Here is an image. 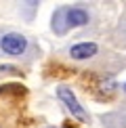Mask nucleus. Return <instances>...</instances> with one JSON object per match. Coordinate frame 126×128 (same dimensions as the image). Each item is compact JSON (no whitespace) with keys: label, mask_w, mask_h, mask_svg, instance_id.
<instances>
[{"label":"nucleus","mask_w":126,"mask_h":128,"mask_svg":"<svg viewBox=\"0 0 126 128\" xmlns=\"http://www.w3.org/2000/svg\"><path fill=\"white\" fill-rule=\"evenodd\" d=\"M57 97H59V99H61V103L72 111L74 118H78L80 122H86V120H88V114L84 111L82 105L78 103V99H76V94L72 92V88H67V86H59V88H57Z\"/></svg>","instance_id":"1"},{"label":"nucleus","mask_w":126,"mask_h":128,"mask_svg":"<svg viewBox=\"0 0 126 128\" xmlns=\"http://www.w3.org/2000/svg\"><path fill=\"white\" fill-rule=\"evenodd\" d=\"M0 48L6 55H23L25 48H28V38L23 34H17V32L4 34L0 38Z\"/></svg>","instance_id":"2"},{"label":"nucleus","mask_w":126,"mask_h":128,"mask_svg":"<svg viewBox=\"0 0 126 128\" xmlns=\"http://www.w3.org/2000/svg\"><path fill=\"white\" fill-rule=\"evenodd\" d=\"M65 23L67 28H80L88 23V13L78 6H65Z\"/></svg>","instance_id":"3"},{"label":"nucleus","mask_w":126,"mask_h":128,"mask_svg":"<svg viewBox=\"0 0 126 128\" xmlns=\"http://www.w3.org/2000/svg\"><path fill=\"white\" fill-rule=\"evenodd\" d=\"M70 55H72V59H78V61L90 59L92 55H97V44L94 42H80V44L70 48Z\"/></svg>","instance_id":"4"},{"label":"nucleus","mask_w":126,"mask_h":128,"mask_svg":"<svg viewBox=\"0 0 126 128\" xmlns=\"http://www.w3.org/2000/svg\"><path fill=\"white\" fill-rule=\"evenodd\" d=\"M52 30H55V34H59V36H63L67 30H70L67 23H65V6L55 10V15H52Z\"/></svg>","instance_id":"5"},{"label":"nucleus","mask_w":126,"mask_h":128,"mask_svg":"<svg viewBox=\"0 0 126 128\" xmlns=\"http://www.w3.org/2000/svg\"><path fill=\"white\" fill-rule=\"evenodd\" d=\"M0 72H17V69L10 67V65H2V67H0Z\"/></svg>","instance_id":"6"},{"label":"nucleus","mask_w":126,"mask_h":128,"mask_svg":"<svg viewBox=\"0 0 126 128\" xmlns=\"http://www.w3.org/2000/svg\"><path fill=\"white\" fill-rule=\"evenodd\" d=\"M63 128H72V126H70V124H65V126H63Z\"/></svg>","instance_id":"7"},{"label":"nucleus","mask_w":126,"mask_h":128,"mask_svg":"<svg viewBox=\"0 0 126 128\" xmlns=\"http://www.w3.org/2000/svg\"><path fill=\"white\" fill-rule=\"evenodd\" d=\"M124 92H126V84H124Z\"/></svg>","instance_id":"8"}]
</instances>
